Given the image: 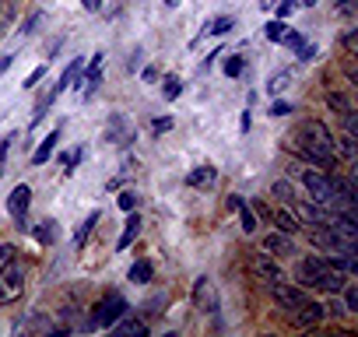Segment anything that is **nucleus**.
Here are the masks:
<instances>
[{
    "label": "nucleus",
    "instance_id": "11",
    "mask_svg": "<svg viewBox=\"0 0 358 337\" xmlns=\"http://www.w3.org/2000/svg\"><path fill=\"white\" fill-rule=\"evenodd\" d=\"M253 274H257L260 281H267V285H278V281H285L281 267H278L271 257H257V260H253Z\"/></svg>",
    "mask_w": 358,
    "mask_h": 337
},
{
    "label": "nucleus",
    "instance_id": "9",
    "mask_svg": "<svg viewBox=\"0 0 358 337\" xmlns=\"http://www.w3.org/2000/svg\"><path fill=\"white\" fill-rule=\"evenodd\" d=\"M106 141L109 144H120V148H127L130 141H134V130H130V123L116 113V116H109V127H106Z\"/></svg>",
    "mask_w": 358,
    "mask_h": 337
},
{
    "label": "nucleus",
    "instance_id": "25",
    "mask_svg": "<svg viewBox=\"0 0 358 337\" xmlns=\"http://www.w3.org/2000/svg\"><path fill=\"white\" fill-rule=\"evenodd\" d=\"M264 36H267L271 43H281V39L288 36V25H285V22H267V25H264Z\"/></svg>",
    "mask_w": 358,
    "mask_h": 337
},
{
    "label": "nucleus",
    "instance_id": "20",
    "mask_svg": "<svg viewBox=\"0 0 358 337\" xmlns=\"http://www.w3.org/2000/svg\"><path fill=\"white\" fill-rule=\"evenodd\" d=\"M288 85H292V71H278V74L267 78V92H271V95H281Z\"/></svg>",
    "mask_w": 358,
    "mask_h": 337
},
{
    "label": "nucleus",
    "instance_id": "31",
    "mask_svg": "<svg viewBox=\"0 0 358 337\" xmlns=\"http://www.w3.org/2000/svg\"><path fill=\"white\" fill-rule=\"evenodd\" d=\"M116 204H120L123 211H134V208H137V194H134V190H123V194L116 197Z\"/></svg>",
    "mask_w": 358,
    "mask_h": 337
},
{
    "label": "nucleus",
    "instance_id": "24",
    "mask_svg": "<svg viewBox=\"0 0 358 337\" xmlns=\"http://www.w3.org/2000/svg\"><path fill=\"white\" fill-rule=\"evenodd\" d=\"M271 197H278L281 204H292V201H295V190H292L288 180H278V183L271 187Z\"/></svg>",
    "mask_w": 358,
    "mask_h": 337
},
{
    "label": "nucleus",
    "instance_id": "23",
    "mask_svg": "<svg viewBox=\"0 0 358 337\" xmlns=\"http://www.w3.org/2000/svg\"><path fill=\"white\" fill-rule=\"evenodd\" d=\"M327 106H330L337 116H348V113H351V102H348V95H341V92H330V95H327Z\"/></svg>",
    "mask_w": 358,
    "mask_h": 337
},
{
    "label": "nucleus",
    "instance_id": "43",
    "mask_svg": "<svg viewBox=\"0 0 358 337\" xmlns=\"http://www.w3.org/2000/svg\"><path fill=\"white\" fill-rule=\"evenodd\" d=\"M81 4H85V11H99V8H102V0H81Z\"/></svg>",
    "mask_w": 358,
    "mask_h": 337
},
{
    "label": "nucleus",
    "instance_id": "33",
    "mask_svg": "<svg viewBox=\"0 0 358 337\" xmlns=\"http://www.w3.org/2000/svg\"><path fill=\"white\" fill-rule=\"evenodd\" d=\"M225 74H229V78H239V74H243V57H232V60L225 64Z\"/></svg>",
    "mask_w": 358,
    "mask_h": 337
},
{
    "label": "nucleus",
    "instance_id": "27",
    "mask_svg": "<svg viewBox=\"0 0 358 337\" xmlns=\"http://www.w3.org/2000/svg\"><path fill=\"white\" fill-rule=\"evenodd\" d=\"M162 92H165V99H179V92H183V81H179L176 74H165V81H162Z\"/></svg>",
    "mask_w": 358,
    "mask_h": 337
},
{
    "label": "nucleus",
    "instance_id": "8",
    "mask_svg": "<svg viewBox=\"0 0 358 337\" xmlns=\"http://www.w3.org/2000/svg\"><path fill=\"white\" fill-rule=\"evenodd\" d=\"M260 250L271 253V257H292V253H295V243H292V236H285V232H271V236L260 239Z\"/></svg>",
    "mask_w": 358,
    "mask_h": 337
},
{
    "label": "nucleus",
    "instance_id": "10",
    "mask_svg": "<svg viewBox=\"0 0 358 337\" xmlns=\"http://www.w3.org/2000/svg\"><path fill=\"white\" fill-rule=\"evenodd\" d=\"M271 288H274V299H278V302H281L285 309H299V306H302V302L309 299V295L302 292V285H299V288H292V285L278 281V285H271Z\"/></svg>",
    "mask_w": 358,
    "mask_h": 337
},
{
    "label": "nucleus",
    "instance_id": "38",
    "mask_svg": "<svg viewBox=\"0 0 358 337\" xmlns=\"http://www.w3.org/2000/svg\"><path fill=\"white\" fill-rule=\"evenodd\" d=\"M53 222H43V229H39V243H53Z\"/></svg>",
    "mask_w": 358,
    "mask_h": 337
},
{
    "label": "nucleus",
    "instance_id": "1",
    "mask_svg": "<svg viewBox=\"0 0 358 337\" xmlns=\"http://www.w3.org/2000/svg\"><path fill=\"white\" fill-rule=\"evenodd\" d=\"M288 151L313 162L316 168H334V158H337L334 155V134L320 120H306L299 130H292L288 134Z\"/></svg>",
    "mask_w": 358,
    "mask_h": 337
},
{
    "label": "nucleus",
    "instance_id": "7",
    "mask_svg": "<svg viewBox=\"0 0 358 337\" xmlns=\"http://www.w3.org/2000/svg\"><path fill=\"white\" fill-rule=\"evenodd\" d=\"M29 204H32V190H29V187H15L11 197H8V215L15 218L18 229H22L25 218H29Z\"/></svg>",
    "mask_w": 358,
    "mask_h": 337
},
{
    "label": "nucleus",
    "instance_id": "2",
    "mask_svg": "<svg viewBox=\"0 0 358 337\" xmlns=\"http://www.w3.org/2000/svg\"><path fill=\"white\" fill-rule=\"evenodd\" d=\"M295 278L302 288H320V292H341L348 274H341L337 267H330L327 260L320 257H306L299 267H295Z\"/></svg>",
    "mask_w": 358,
    "mask_h": 337
},
{
    "label": "nucleus",
    "instance_id": "16",
    "mask_svg": "<svg viewBox=\"0 0 358 337\" xmlns=\"http://www.w3.org/2000/svg\"><path fill=\"white\" fill-rule=\"evenodd\" d=\"M78 78H81V60H74V64H67V71L60 74V81H57V88L50 92V99H57L60 92H67V88H71V85H74Z\"/></svg>",
    "mask_w": 358,
    "mask_h": 337
},
{
    "label": "nucleus",
    "instance_id": "19",
    "mask_svg": "<svg viewBox=\"0 0 358 337\" xmlns=\"http://www.w3.org/2000/svg\"><path fill=\"white\" fill-rule=\"evenodd\" d=\"M113 330H116V334H134V337H144V334H148V323H141V320H116V323H113Z\"/></svg>",
    "mask_w": 358,
    "mask_h": 337
},
{
    "label": "nucleus",
    "instance_id": "26",
    "mask_svg": "<svg viewBox=\"0 0 358 337\" xmlns=\"http://www.w3.org/2000/svg\"><path fill=\"white\" fill-rule=\"evenodd\" d=\"M95 222H99V215L92 211V215H88V222H85V225L78 229V236H74V246H78V250H81V246L88 243V236H92V229H95Z\"/></svg>",
    "mask_w": 358,
    "mask_h": 337
},
{
    "label": "nucleus",
    "instance_id": "45",
    "mask_svg": "<svg viewBox=\"0 0 358 337\" xmlns=\"http://www.w3.org/2000/svg\"><path fill=\"white\" fill-rule=\"evenodd\" d=\"M11 253H15V246H8V243H4V246H0V264H4V260H8Z\"/></svg>",
    "mask_w": 358,
    "mask_h": 337
},
{
    "label": "nucleus",
    "instance_id": "29",
    "mask_svg": "<svg viewBox=\"0 0 358 337\" xmlns=\"http://www.w3.org/2000/svg\"><path fill=\"white\" fill-rule=\"evenodd\" d=\"M236 211H239V222H243V232H257V218H253V211H250L246 204H239Z\"/></svg>",
    "mask_w": 358,
    "mask_h": 337
},
{
    "label": "nucleus",
    "instance_id": "22",
    "mask_svg": "<svg viewBox=\"0 0 358 337\" xmlns=\"http://www.w3.org/2000/svg\"><path fill=\"white\" fill-rule=\"evenodd\" d=\"M334 155H341V158H355V134L334 137Z\"/></svg>",
    "mask_w": 358,
    "mask_h": 337
},
{
    "label": "nucleus",
    "instance_id": "18",
    "mask_svg": "<svg viewBox=\"0 0 358 337\" xmlns=\"http://www.w3.org/2000/svg\"><path fill=\"white\" fill-rule=\"evenodd\" d=\"M137 236H141V218H137V215H130V218H127V225H123V236H120L116 250H127Z\"/></svg>",
    "mask_w": 358,
    "mask_h": 337
},
{
    "label": "nucleus",
    "instance_id": "36",
    "mask_svg": "<svg viewBox=\"0 0 358 337\" xmlns=\"http://www.w3.org/2000/svg\"><path fill=\"white\" fill-rule=\"evenodd\" d=\"M341 46H344V53H348V57H355V46H358V36H355V32H348Z\"/></svg>",
    "mask_w": 358,
    "mask_h": 337
},
{
    "label": "nucleus",
    "instance_id": "34",
    "mask_svg": "<svg viewBox=\"0 0 358 337\" xmlns=\"http://www.w3.org/2000/svg\"><path fill=\"white\" fill-rule=\"evenodd\" d=\"M151 130H155V134H165V130H172V116H158V120L151 123Z\"/></svg>",
    "mask_w": 358,
    "mask_h": 337
},
{
    "label": "nucleus",
    "instance_id": "28",
    "mask_svg": "<svg viewBox=\"0 0 358 337\" xmlns=\"http://www.w3.org/2000/svg\"><path fill=\"white\" fill-rule=\"evenodd\" d=\"M232 25H236V22H232L229 15H222V18H215V22H211V29H208V32H211V36H229V32H232Z\"/></svg>",
    "mask_w": 358,
    "mask_h": 337
},
{
    "label": "nucleus",
    "instance_id": "4",
    "mask_svg": "<svg viewBox=\"0 0 358 337\" xmlns=\"http://www.w3.org/2000/svg\"><path fill=\"white\" fill-rule=\"evenodd\" d=\"M22 292H25V267H22V260L11 253L4 264H0V302H18L22 299Z\"/></svg>",
    "mask_w": 358,
    "mask_h": 337
},
{
    "label": "nucleus",
    "instance_id": "46",
    "mask_svg": "<svg viewBox=\"0 0 358 337\" xmlns=\"http://www.w3.org/2000/svg\"><path fill=\"white\" fill-rule=\"evenodd\" d=\"M257 4H260L264 11H274V8H278V0H257Z\"/></svg>",
    "mask_w": 358,
    "mask_h": 337
},
{
    "label": "nucleus",
    "instance_id": "44",
    "mask_svg": "<svg viewBox=\"0 0 358 337\" xmlns=\"http://www.w3.org/2000/svg\"><path fill=\"white\" fill-rule=\"evenodd\" d=\"M11 60H15V57H11V53H4V57H0V74H4V71H8V67H11Z\"/></svg>",
    "mask_w": 358,
    "mask_h": 337
},
{
    "label": "nucleus",
    "instance_id": "30",
    "mask_svg": "<svg viewBox=\"0 0 358 337\" xmlns=\"http://www.w3.org/2000/svg\"><path fill=\"white\" fill-rule=\"evenodd\" d=\"M344 313H358V288L355 285L344 288Z\"/></svg>",
    "mask_w": 358,
    "mask_h": 337
},
{
    "label": "nucleus",
    "instance_id": "48",
    "mask_svg": "<svg viewBox=\"0 0 358 337\" xmlns=\"http://www.w3.org/2000/svg\"><path fill=\"white\" fill-rule=\"evenodd\" d=\"M165 4H169V8H176V4H179V0H165Z\"/></svg>",
    "mask_w": 358,
    "mask_h": 337
},
{
    "label": "nucleus",
    "instance_id": "5",
    "mask_svg": "<svg viewBox=\"0 0 358 337\" xmlns=\"http://www.w3.org/2000/svg\"><path fill=\"white\" fill-rule=\"evenodd\" d=\"M123 313H127V302H123L120 295H109V299H102V302L95 306V316H92L88 327H113Z\"/></svg>",
    "mask_w": 358,
    "mask_h": 337
},
{
    "label": "nucleus",
    "instance_id": "37",
    "mask_svg": "<svg viewBox=\"0 0 358 337\" xmlns=\"http://www.w3.org/2000/svg\"><path fill=\"white\" fill-rule=\"evenodd\" d=\"M43 74H46V67H36V71H32V74L25 78V88H36V85L43 81Z\"/></svg>",
    "mask_w": 358,
    "mask_h": 337
},
{
    "label": "nucleus",
    "instance_id": "41",
    "mask_svg": "<svg viewBox=\"0 0 358 337\" xmlns=\"http://www.w3.org/2000/svg\"><path fill=\"white\" fill-rule=\"evenodd\" d=\"M78 158H81V151H67V155H60V165H67V168H71Z\"/></svg>",
    "mask_w": 358,
    "mask_h": 337
},
{
    "label": "nucleus",
    "instance_id": "47",
    "mask_svg": "<svg viewBox=\"0 0 358 337\" xmlns=\"http://www.w3.org/2000/svg\"><path fill=\"white\" fill-rule=\"evenodd\" d=\"M316 4V0H299V8H313Z\"/></svg>",
    "mask_w": 358,
    "mask_h": 337
},
{
    "label": "nucleus",
    "instance_id": "15",
    "mask_svg": "<svg viewBox=\"0 0 358 337\" xmlns=\"http://www.w3.org/2000/svg\"><path fill=\"white\" fill-rule=\"evenodd\" d=\"M102 60H106V53H95L92 57V64H88V71H85V88H88V95L99 88V81H102Z\"/></svg>",
    "mask_w": 358,
    "mask_h": 337
},
{
    "label": "nucleus",
    "instance_id": "40",
    "mask_svg": "<svg viewBox=\"0 0 358 337\" xmlns=\"http://www.w3.org/2000/svg\"><path fill=\"white\" fill-rule=\"evenodd\" d=\"M288 113H292L288 102H274V106H271V116H288Z\"/></svg>",
    "mask_w": 358,
    "mask_h": 337
},
{
    "label": "nucleus",
    "instance_id": "12",
    "mask_svg": "<svg viewBox=\"0 0 358 337\" xmlns=\"http://www.w3.org/2000/svg\"><path fill=\"white\" fill-rule=\"evenodd\" d=\"M292 316H295V323L299 327H313V323H320L323 320V306H316V302H302L299 309H292Z\"/></svg>",
    "mask_w": 358,
    "mask_h": 337
},
{
    "label": "nucleus",
    "instance_id": "6",
    "mask_svg": "<svg viewBox=\"0 0 358 337\" xmlns=\"http://www.w3.org/2000/svg\"><path fill=\"white\" fill-rule=\"evenodd\" d=\"M194 306L201 313H218L222 299H218V288H215L211 278H197V285H194Z\"/></svg>",
    "mask_w": 358,
    "mask_h": 337
},
{
    "label": "nucleus",
    "instance_id": "3",
    "mask_svg": "<svg viewBox=\"0 0 358 337\" xmlns=\"http://www.w3.org/2000/svg\"><path fill=\"white\" fill-rule=\"evenodd\" d=\"M292 176H302V187H306V194H309L313 204H320V208H341L330 176H323V173H302V168H292Z\"/></svg>",
    "mask_w": 358,
    "mask_h": 337
},
{
    "label": "nucleus",
    "instance_id": "32",
    "mask_svg": "<svg viewBox=\"0 0 358 337\" xmlns=\"http://www.w3.org/2000/svg\"><path fill=\"white\" fill-rule=\"evenodd\" d=\"M11 141H15L11 134H8L4 141H0V176H4V162H8V151H11Z\"/></svg>",
    "mask_w": 358,
    "mask_h": 337
},
{
    "label": "nucleus",
    "instance_id": "17",
    "mask_svg": "<svg viewBox=\"0 0 358 337\" xmlns=\"http://www.w3.org/2000/svg\"><path fill=\"white\" fill-rule=\"evenodd\" d=\"M57 141H60V130H50V137H43V144L36 148V155H32V165H43V162H50V155L57 151Z\"/></svg>",
    "mask_w": 358,
    "mask_h": 337
},
{
    "label": "nucleus",
    "instance_id": "42",
    "mask_svg": "<svg viewBox=\"0 0 358 337\" xmlns=\"http://www.w3.org/2000/svg\"><path fill=\"white\" fill-rule=\"evenodd\" d=\"M39 18H43V15H32V18L25 22V29H22V32H25V36H29V32H36V25H39Z\"/></svg>",
    "mask_w": 358,
    "mask_h": 337
},
{
    "label": "nucleus",
    "instance_id": "21",
    "mask_svg": "<svg viewBox=\"0 0 358 337\" xmlns=\"http://www.w3.org/2000/svg\"><path fill=\"white\" fill-rule=\"evenodd\" d=\"M151 274H155V267H151L148 260H137V264L130 267V281H134V285H148Z\"/></svg>",
    "mask_w": 358,
    "mask_h": 337
},
{
    "label": "nucleus",
    "instance_id": "14",
    "mask_svg": "<svg viewBox=\"0 0 358 337\" xmlns=\"http://www.w3.org/2000/svg\"><path fill=\"white\" fill-rule=\"evenodd\" d=\"M274 225H278V232H285V236H295V232L302 229V222H299L295 211H288V208H274Z\"/></svg>",
    "mask_w": 358,
    "mask_h": 337
},
{
    "label": "nucleus",
    "instance_id": "35",
    "mask_svg": "<svg viewBox=\"0 0 358 337\" xmlns=\"http://www.w3.org/2000/svg\"><path fill=\"white\" fill-rule=\"evenodd\" d=\"M295 8H299V0H278V15H281V18H285V15H292Z\"/></svg>",
    "mask_w": 358,
    "mask_h": 337
},
{
    "label": "nucleus",
    "instance_id": "13",
    "mask_svg": "<svg viewBox=\"0 0 358 337\" xmlns=\"http://www.w3.org/2000/svg\"><path fill=\"white\" fill-rule=\"evenodd\" d=\"M187 183H190V187H197V190H211V187L218 183V168L201 165V168H194V173L187 176Z\"/></svg>",
    "mask_w": 358,
    "mask_h": 337
},
{
    "label": "nucleus",
    "instance_id": "39",
    "mask_svg": "<svg viewBox=\"0 0 358 337\" xmlns=\"http://www.w3.org/2000/svg\"><path fill=\"white\" fill-rule=\"evenodd\" d=\"M337 11H341L344 18H351V15H355V0H337Z\"/></svg>",
    "mask_w": 358,
    "mask_h": 337
}]
</instances>
